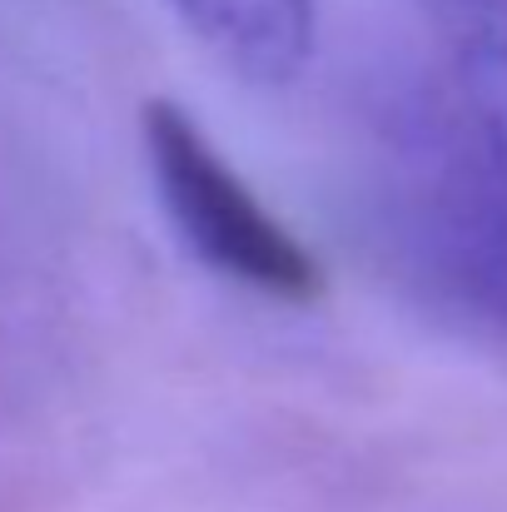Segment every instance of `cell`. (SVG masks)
I'll list each match as a JSON object with an SVG mask.
<instances>
[{
    "label": "cell",
    "mask_w": 507,
    "mask_h": 512,
    "mask_svg": "<svg viewBox=\"0 0 507 512\" xmlns=\"http://www.w3.org/2000/svg\"><path fill=\"white\" fill-rule=\"evenodd\" d=\"M358 219L418 314L507 353V140L458 80L398 85L373 110Z\"/></svg>",
    "instance_id": "obj_1"
},
{
    "label": "cell",
    "mask_w": 507,
    "mask_h": 512,
    "mask_svg": "<svg viewBox=\"0 0 507 512\" xmlns=\"http://www.w3.org/2000/svg\"><path fill=\"white\" fill-rule=\"evenodd\" d=\"M140 140L169 229L204 269L274 304H314L324 294L314 249L254 194L184 105L150 100Z\"/></svg>",
    "instance_id": "obj_2"
},
{
    "label": "cell",
    "mask_w": 507,
    "mask_h": 512,
    "mask_svg": "<svg viewBox=\"0 0 507 512\" xmlns=\"http://www.w3.org/2000/svg\"><path fill=\"white\" fill-rule=\"evenodd\" d=\"M174 20L249 85H289L319 40V0H165Z\"/></svg>",
    "instance_id": "obj_3"
},
{
    "label": "cell",
    "mask_w": 507,
    "mask_h": 512,
    "mask_svg": "<svg viewBox=\"0 0 507 512\" xmlns=\"http://www.w3.org/2000/svg\"><path fill=\"white\" fill-rule=\"evenodd\" d=\"M453 60H458V85L473 95V105L507 140V35H488L478 45H463V50H453Z\"/></svg>",
    "instance_id": "obj_4"
},
{
    "label": "cell",
    "mask_w": 507,
    "mask_h": 512,
    "mask_svg": "<svg viewBox=\"0 0 507 512\" xmlns=\"http://www.w3.org/2000/svg\"><path fill=\"white\" fill-rule=\"evenodd\" d=\"M428 10L448 35V45L507 35V0H428Z\"/></svg>",
    "instance_id": "obj_5"
}]
</instances>
